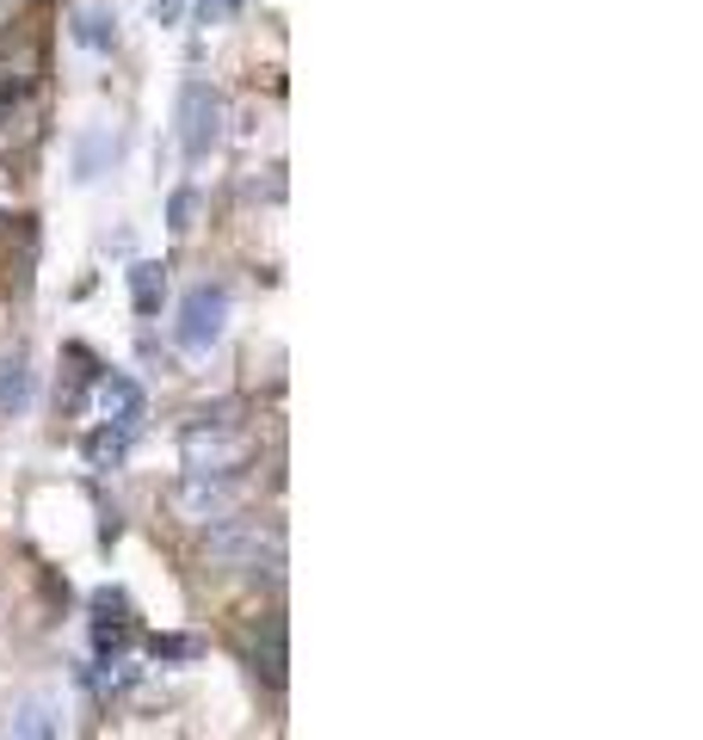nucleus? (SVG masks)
<instances>
[{
    "instance_id": "f257e3e1",
    "label": "nucleus",
    "mask_w": 703,
    "mask_h": 740,
    "mask_svg": "<svg viewBox=\"0 0 703 740\" xmlns=\"http://www.w3.org/2000/svg\"><path fill=\"white\" fill-rule=\"evenodd\" d=\"M99 396H105V432L93 438V463H117L136 432V419H142V389L130 377H105Z\"/></svg>"
},
{
    "instance_id": "39448f33",
    "label": "nucleus",
    "mask_w": 703,
    "mask_h": 740,
    "mask_svg": "<svg viewBox=\"0 0 703 740\" xmlns=\"http://www.w3.org/2000/svg\"><path fill=\"white\" fill-rule=\"evenodd\" d=\"M75 43H87V50H105V43H112V20H105L99 7H75Z\"/></svg>"
},
{
    "instance_id": "0eeeda50",
    "label": "nucleus",
    "mask_w": 703,
    "mask_h": 740,
    "mask_svg": "<svg viewBox=\"0 0 703 740\" xmlns=\"http://www.w3.org/2000/svg\"><path fill=\"white\" fill-rule=\"evenodd\" d=\"M13 735H20V740H57V722H50V710H38V703H32V710L13 722Z\"/></svg>"
},
{
    "instance_id": "1a4fd4ad",
    "label": "nucleus",
    "mask_w": 703,
    "mask_h": 740,
    "mask_svg": "<svg viewBox=\"0 0 703 740\" xmlns=\"http://www.w3.org/2000/svg\"><path fill=\"white\" fill-rule=\"evenodd\" d=\"M154 13H161V20H179V13H186V0H154Z\"/></svg>"
},
{
    "instance_id": "20e7f679",
    "label": "nucleus",
    "mask_w": 703,
    "mask_h": 740,
    "mask_svg": "<svg viewBox=\"0 0 703 740\" xmlns=\"http://www.w3.org/2000/svg\"><path fill=\"white\" fill-rule=\"evenodd\" d=\"M179 506H186L191 518H223L228 506H235V481H210V475H191L186 488H179Z\"/></svg>"
},
{
    "instance_id": "7ed1b4c3",
    "label": "nucleus",
    "mask_w": 703,
    "mask_h": 740,
    "mask_svg": "<svg viewBox=\"0 0 703 740\" xmlns=\"http://www.w3.org/2000/svg\"><path fill=\"white\" fill-rule=\"evenodd\" d=\"M223 322H228V290L223 285H198L186 303H179V327H173V334H179L186 352H204V346L223 340Z\"/></svg>"
},
{
    "instance_id": "423d86ee",
    "label": "nucleus",
    "mask_w": 703,
    "mask_h": 740,
    "mask_svg": "<svg viewBox=\"0 0 703 740\" xmlns=\"http://www.w3.org/2000/svg\"><path fill=\"white\" fill-rule=\"evenodd\" d=\"M130 285H136V309H142V315H154V303H161L167 278H161L154 266H136V272H130Z\"/></svg>"
},
{
    "instance_id": "f03ea898",
    "label": "nucleus",
    "mask_w": 703,
    "mask_h": 740,
    "mask_svg": "<svg viewBox=\"0 0 703 740\" xmlns=\"http://www.w3.org/2000/svg\"><path fill=\"white\" fill-rule=\"evenodd\" d=\"M216 136H223V93L204 87V80H191L179 93V142H186L191 161H204L216 149Z\"/></svg>"
},
{
    "instance_id": "6e6552de",
    "label": "nucleus",
    "mask_w": 703,
    "mask_h": 740,
    "mask_svg": "<svg viewBox=\"0 0 703 740\" xmlns=\"http://www.w3.org/2000/svg\"><path fill=\"white\" fill-rule=\"evenodd\" d=\"M173 228H191V191H179V198H173Z\"/></svg>"
}]
</instances>
